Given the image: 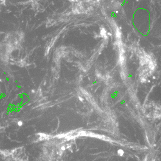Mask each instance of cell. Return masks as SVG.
<instances>
[{
  "mask_svg": "<svg viewBox=\"0 0 161 161\" xmlns=\"http://www.w3.org/2000/svg\"><path fill=\"white\" fill-rule=\"evenodd\" d=\"M25 34L21 31L8 32L0 43V59L3 63L10 61L14 52L20 49L23 44Z\"/></svg>",
  "mask_w": 161,
  "mask_h": 161,
  "instance_id": "1",
  "label": "cell"
}]
</instances>
